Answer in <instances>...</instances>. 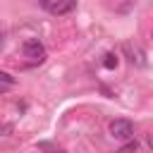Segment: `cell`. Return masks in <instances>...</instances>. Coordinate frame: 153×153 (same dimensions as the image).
<instances>
[{
	"label": "cell",
	"mask_w": 153,
	"mask_h": 153,
	"mask_svg": "<svg viewBox=\"0 0 153 153\" xmlns=\"http://www.w3.org/2000/svg\"><path fill=\"white\" fill-rule=\"evenodd\" d=\"M110 134L120 141H131L134 136V124L129 120H112L110 122Z\"/></svg>",
	"instance_id": "obj_1"
},
{
	"label": "cell",
	"mask_w": 153,
	"mask_h": 153,
	"mask_svg": "<svg viewBox=\"0 0 153 153\" xmlns=\"http://www.w3.org/2000/svg\"><path fill=\"white\" fill-rule=\"evenodd\" d=\"M24 55L31 57L33 62H43L45 60V48L38 38H29V41H24Z\"/></svg>",
	"instance_id": "obj_2"
},
{
	"label": "cell",
	"mask_w": 153,
	"mask_h": 153,
	"mask_svg": "<svg viewBox=\"0 0 153 153\" xmlns=\"http://www.w3.org/2000/svg\"><path fill=\"white\" fill-rule=\"evenodd\" d=\"M122 50H124V55H127V60H129L131 65H136V67H143V65H146V53H143L136 43L127 41V43L122 45Z\"/></svg>",
	"instance_id": "obj_3"
},
{
	"label": "cell",
	"mask_w": 153,
	"mask_h": 153,
	"mask_svg": "<svg viewBox=\"0 0 153 153\" xmlns=\"http://www.w3.org/2000/svg\"><path fill=\"white\" fill-rule=\"evenodd\" d=\"M74 7H76V0H57V2L50 5V12H53V14H67V12H72Z\"/></svg>",
	"instance_id": "obj_4"
},
{
	"label": "cell",
	"mask_w": 153,
	"mask_h": 153,
	"mask_svg": "<svg viewBox=\"0 0 153 153\" xmlns=\"http://www.w3.org/2000/svg\"><path fill=\"white\" fill-rule=\"evenodd\" d=\"M117 62H120L117 53H105V57H103V67H105V69H115Z\"/></svg>",
	"instance_id": "obj_5"
},
{
	"label": "cell",
	"mask_w": 153,
	"mask_h": 153,
	"mask_svg": "<svg viewBox=\"0 0 153 153\" xmlns=\"http://www.w3.org/2000/svg\"><path fill=\"white\" fill-rule=\"evenodd\" d=\"M136 148H139V143H136V141H127V143L120 148V153H134Z\"/></svg>",
	"instance_id": "obj_6"
},
{
	"label": "cell",
	"mask_w": 153,
	"mask_h": 153,
	"mask_svg": "<svg viewBox=\"0 0 153 153\" xmlns=\"http://www.w3.org/2000/svg\"><path fill=\"white\" fill-rule=\"evenodd\" d=\"M0 81H2L5 86H12V84H14V76H10L7 72H0Z\"/></svg>",
	"instance_id": "obj_7"
},
{
	"label": "cell",
	"mask_w": 153,
	"mask_h": 153,
	"mask_svg": "<svg viewBox=\"0 0 153 153\" xmlns=\"http://www.w3.org/2000/svg\"><path fill=\"white\" fill-rule=\"evenodd\" d=\"M0 131H2V136H5V131H12V127H10V124H2V127H0Z\"/></svg>",
	"instance_id": "obj_8"
},
{
	"label": "cell",
	"mask_w": 153,
	"mask_h": 153,
	"mask_svg": "<svg viewBox=\"0 0 153 153\" xmlns=\"http://www.w3.org/2000/svg\"><path fill=\"white\" fill-rule=\"evenodd\" d=\"M146 143H148V148H151V151H153V134H151V136H148V139H146Z\"/></svg>",
	"instance_id": "obj_9"
},
{
	"label": "cell",
	"mask_w": 153,
	"mask_h": 153,
	"mask_svg": "<svg viewBox=\"0 0 153 153\" xmlns=\"http://www.w3.org/2000/svg\"><path fill=\"white\" fill-rule=\"evenodd\" d=\"M2 43H5V33L0 31V48H2Z\"/></svg>",
	"instance_id": "obj_10"
},
{
	"label": "cell",
	"mask_w": 153,
	"mask_h": 153,
	"mask_svg": "<svg viewBox=\"0 0 153 153\" xmlns=\"http://www.w3.org/2000/svg\"><path fill=\"white\" fill-rule=\"evenodd\" d=\"M0 93H2V88H0Z\"/></svg>",
	"instance_id": "obj_11"
}]
</instances>
